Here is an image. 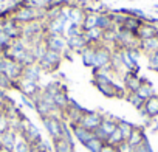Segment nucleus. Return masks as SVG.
I'll use <instances>...</instances> for the list:
<instances>
[{"instance_id": "obj_1", "label": "nucleus", "mask_w": 158, "mask_h": 152, "mask_svg": "<svg viewBox=\"0 0 158 152\" xmlns=\"http://www.w3.org/2000/svg\"><path fill=\"white\" fill-rule=\"evenodd\" d=\"M40 120H42V124H44L47 133L50 135L51 141H53V140H57V138H62L64 129H65L67 123H65L60 116L50 115V116H44V118H40Z\"/></svg>"}, {"instance_id": "obj_2", "label": "nucleus", "mask_w": 158, "mask_h": 152, "mask_svg": "<svg viewBox=\"0 0 158 152\" xmlns=\"http://www.w3.org/2000/svg\"><path fill=\"white\" fill-rule=\"evenodd\" d=\"M62 61H64L62 53H57V51H53V50H48L47 48L45 54L39 59L37 64L40 65L42 71H45V73H54L60 67Z\"/></svg>"}, {"instance_id": "obj_3", "label": "nucleus", "mask_w": 158, "mask_h": 152, "mask_svg": "<svg viewBox=\"0 0 158 152\" xmlns=\"http://www.w3.org/2000/svg\"><path fill=\"white\" fill-rule=\"evenodd\" d=\"M112 56H113V48L106 45V44H99L96 45V51H95V61H93V70H102L106 67H109L112 64Z\"/></svg>"}, {"instance_id": "obj_4", "label": "nucleus", "mask_w": 158, "mask_h": 152, "mask_svg": "<svg viewBox=\"0 0 158 152\" xmlns=\"http://www.w3.org/2000/svg\"><path fill=\"white\" fill-rule=\"evenodd\" d=\"M118 120L119 118H116L113 115H104V120H102L99 129L95 130V137L98 140H101L102 143H107L109 137L118 129Z\"/></svg>"}, {"instance_id": "obj_5", "label": "nucleus", "mask_w": 158, "mask_h": 152, "mask_svg": "<svg viewBox=\"0 0 158 152\" xmlns=\"http://www.w3.org/2000/svg\"><path fill=\"white\" fill-rule=\"evenodd\" d=\"M102 120H104V113L96 112V110H89V109H87L85 113L82 115L81 121H79V126H82L84 129H87V130H90V132L95 133V130L99 129Z\"/></svg>"}, {"instance_id": "obj_6", "label": "nucleus", "mask_w": 158, "mask_h": 152, "mask_svg": "<svg viewBox=\"0 0 158 152\" xmlns=\"http://www.w3.org/2000/svg\"><path fill=\"white\" fill-rule=\"evenodd\" d=\"M44 44L48 50H53V51H57V53H62V54L68 48L67 47V39L62 34H45L44 36Z\"/></svg>"}, {"instance_id": "obj_7", "label": "nucleus", "mask_w": 158, "mask_h": 152, "mask_svg": "<svg viewBox=\"0 0 158 152\" xmlns=\"http://www.w3.org/2000/svg\"><path fill=\"white\" fill-rule=\"evenodd\" d=\"M0 27H2V31L11 39V40H17L22 39V25H19L13 17L2 20L0 22Z\"/></svg>"}, {"instance_id": "obj_8", "label": "nucleus", "mask_w": 158, "mask_h": 152, "mask_svg": "<svg viewBox=\"0 0 158 152\" xmlns=\"http://www.w3.org/2000/svg\"><path fill=\"white\" fill-rule=\"evenodd\" d=\"M42 73H44V71H42L40 65L36 62V64H33V65L23 67V73H22V78H20V79L28 81V82H36V84H39Z\"/></svg>"}, {"instance_id": "obj_9", "label": "nucleus", "mask_w": 158, "mask_h": 152, "mask_svg": "<svg viewBox=\"0 0 158 152\" xmlns=\"http://www.w3.org/2000/svg\"><path fill=\"white\" fill-rule=\"evenodd\" d=\"M123 86L127 90V93H136V90L141 86V76L139 74H135L132 71H127L123 76Z\"/></svg>"}, {"instance_id": "obj_10", "label": "nucleus", "mask_w": 158, "mask_h": 152, "mask_svg": "<svg viewBox=\"0 0 158 152\" xmlns=\"http://www.w3.org/2000/svg\"><path fill=\"white\" fill-rule=\"evenodd\" d=\"M139 113L143 115L144 120H152V118L158 116V95L149 98L144 103V107H143V110H139Z\"/></svg>"}, {"instance_id": "obj_11", "label": "nucleus", "mask_w": 158, "mask_h": 152, "mask_svg": "<svg viewBox=\"0 0 158 152\" xmlns=\"http://www.w3.org/2000/svg\"><path fill=\"white\" fill-rule=\"evenodd\" d=\"M17 138H19V135L14 130H11V129L3 132V133H0V147L8 150V152H13L14 146L17 143Z\"/></svg>"}, {"instance_id": "obj_12", "label": "nucleus", "mask_w": 158, "mask_h": 152, "mask_svg": "<svg viewBox=\"0 0 158 152\" xmlns=\"http://www.w3.org/2000/svg\"><path fill=\"white\" fill-rule=\"evenodd\" d=\"M68 127L71 129L73 138H74L76 141H79L82 146H84L89 140H92V138L95 137V133H93V132H90V130L84 129L82 126H79V124H76V126H68Z\"/></svg>"}, {"instance_id": "obj_13", "label": "nucleus", "mask_w": 158, "mask_h": 152, "mask_svg": "<svg viewBox=\"0 0 158 152\" xmlns=\"http://www.w3.org/2000/svg\"><path fill=\"white\" fill-rule=\"evenodd\" d=\"M53 103H54V107L59 110V112H65L67 107H68V103H70V96H68V92H67V87L64 86L54 96H53Z\"/></svg>"}, {"instance_id": "obj_14", "label": "nucleus", "mask_w": 158, "mask_h": 152, "mask_svg": "<svg viewBox=\"0 0 158 152\" xmlns=\"http://www.w3.org/2000/svg\"><path fill=\"white\" fill-rule=\"evenodd\" d=\"M156 36H158V28L153 27L149 22H143L141 27L136 31V37L139 40H147V39H152V37H156Z\"/></svg>"}, {"instance_id": "obj_15", "label": "nucleus", "mask_w": 158, "mask_h": 152, "mask_svg": "<svg viewBox=\"0 0 158 152\" xmlns=\"http://www.w3.org/2000/svg\"><path fill=\"white\" fill-rule=\"evenodd\" d=\"M146 140H147V137H146L144 127H143V126H135V127H133V132L130 133V137H129V140H127V143L135 149V147L141 146Z\"/></svg>"}, {"instance_id": "obj_16", "label": "nucleus", "mask_w": 158, "mask_h": 152, "mask_svg": "<svg viewBox=\"0 0 158 152\" xmlns=\"http://www.w3.org/2000/svg\"><path fill=\"white\" fill-rule=\"evenodd\" d=\"M89 45V40L85 39V36L84 34H81V36H74V37H70V39H67V47H68V50H71L73 53H81L85 47Z\"/></svg>"}, {"instance_id": "obj_17", "label": "nucleus", "mask_w": 158, "mask_h": 152, "mask_svg": "<svg viewBox=\"0 0 158 152\" xmlns=\"http://www.w3.org/2000/svg\"><path fill=\"white\" fill-rule=\"evenodd\" d=\"M136 95H138L141 99L147 101L149 98L155 96L156 93H155V89H153V86L150 84V81H149V79L141 78V86H139V89L136 90Z\"/></svg>"}, {"instance_id": "obj_18", "label": "nucleus", "mask_w": 158, "mask_h": 152, "mask_svg": "<svg viewBox=\"0 0 158 152\" xmlns=\"http://www.w3.org/2000/svg\"><path fill=\"white\" fill-rule=\"evenodd\" d=\"M95 51H96V45H92L89 44L81 53H79V56H81L82 59V64L89 68H93V61H95Z\"/></svg>"}, {"instance_id": "obj_19", "label": "nucleus", "mask_w": 158, "mask_h": 152, "mask_svg": "<svg viewBox=\"0 0 158 152\" xmlns=\"http://www.w3.org/2000/svg\"><path fill=\"white\" fill-rule=\"evenodd\" d=\"M139 51L146 56L158 53V36L152 37V39H147V40H141L139 42Z\"/></svg>"}, {"instance_id": "obj_20", "label": "nucleus", "mask_w": 158, "mask_h": 152, "mask_svg": "<svg viewBox=\"0 0 158 152\" xmlns=\"http://www.w3.org/2000/svg\"><path fill=\"white\" fill-rule=\"evenodd\" d=\"M84 36L89 40V44H92V45H99L104 40V31L99 30V28H92V30L85 31Z\"/></svg>"}, {"instance_id": "obj_21", "label": "nucleus", "mask_w": 158, "mask_h": 152, "mask_svg": "<svg viewBox=\"0 0 158 152\" xmlns=\"http://www.w3.org/2000/svg\"><path fill=\"white\" fill-rule=\"evenodd\" d=\"M141 23H143V22H141L139 19H136V17H133V16H127L126 20H124L123 25H121V30L136 34V31H138V28L141 27Z\"/></svg>"}, {"instance_id": "obj_22", "label": "nucleus", "mask_w": 158, "mask_h": 152, "mask_svg": "<svg viewBox=\"0 0 158 152\" xmlns=\"http://www.w3.org/2000/svg\"><path fill=\"white\" fill-rule=\"evenodd\" d=\"M115 25L109 16V13H102V14H96V27L95 28H99L102 31H107V30H112Z\"/></svg>"}, {"instance_id": "obj_23", "label": "nucleus", "mask_w": 158, "mask_h": 152, "mask_svg": "<svg viewBox=\"0 0 158 152\" xmlns=\"http://www.w3.org/2000/svg\"><path fill=\"white\" fill-rule=\"evenodd\" d=\"M51 144H53V150H54V152H76V150H74V144L65 141L64 138L53 140Z\"/></svg>"}, {"instance_id": "obj_24", "label": "nucleus", "mask_w": 158, "mask_h": 152, "mask_svg": "<svg viewBox=\"0 0 158 152\" xmlns=\"http://www.w3.org/2000/svg\"><path fill=\"white\" fill-rule=\"evenodd\" d=\"M84 17H85V11H84L82 8H73V6H70V10H68V19H70V23L82 25Z\"/></svg>"}, {"instance_id": "obj_25", "label": "nucleus", "mask_w": 158, "mask_h": 152, "mask_svg": "<svg viewBox=\"0 0 158 152\" xmlns=\"http://www.w3.org/2000/svg\"><path fill=\"white\" fill-rule=\"evenodd\" d=\"M133 127H135V124H132L130 121H127V120H118V130L121 132V135H123V138H124V141H127L129 140V137H130V133L133 132Z\"/></svg>"}, {"instance_id": "obj_26", "label": "nucleus", "mask_w": 158, "mask_h": 152, "mask_svg": "<svg viewBox=\"0 0 158 152\" xmlns=\"http://www.w3.org/2000/svg\"><path fill=\"white\" fill-rule=\"evenodd\" d=\"M84 34V30L81 25H77V23H68L67 30H65V39H70V37H74V36H81Z\"/></svg>"}, {"instance_id": "obj_27", "label": "nucleus", "mask_w": 158, "mask_h": 152, "mask_svg": "<svg viewBox=\"0 0 158 152\" xmlns=\"http://www.w3.org/2000/svg\"><path fill=\"white\" fill-rule=\"evenodd\" d=\"M104 144H106V143H102L101 140H98L96 137H93L92 140H89V141L84 144V147H85L89 152H101V149H102Z\"/></svg>"}, {"instance_id": "obj_28", "label": "nucleus", "mask_w": 158, "mask_h": 152, "mask_svg": "<svg viewBox=\"0 0 158 152\" xmlns=\"http://www.w3.org/2000/svg\"><path fill=\"white\" fill-rule=\"evenodd\" d=\"M81 27H82L84 33L89 31V30H92V28H95V27H96V14L85 13V17H84V22H82Z\"/></svg>"}, {"instance_id": "obj_29", "label": "nucleus", "mask_w": 158, "mask_h": 152, "mask_svg": "<svg viewBox=\"0 0 158 152\" xmlns=\"http://www.w3.org/2000/svg\"><path fill=\"white\" fill-rule=\"evenodd\" d=\"M126 99H127V101L130 103V106H133V107H135L138 112H139V110H143V107H144V103H146V101H144V99H141V98H139L136 93H129Z\"/></svg>"}, {"instance_id": "obj_30", "label": "nucleus", "mask_w": 158, "mask_h": 152, "mask_svg": "<svg viewBox=\"0 0 158 152\" xmlns=\"http://www.w3.org/2000/svg\"><path fill=\"white\" fill-rule=\"evenodd\" d=\"M53 0H27V5L36 10H47Z\"/></svg>"}, {"instance_id": "obj_31", "label": "nucleus", "mask_w": 158, "mask_h": 152, "mask_svg": "<svg viewBox=\"0 0 158 152\" xmlns=\"http://www.w3.org/2000/svg\"><path fill=\"white\" fill-rule=\"evenodd\" d=\"M13 152H31V144L28 141H25L22 137H19Z\"/></svg>"}, {"instance_id": "obj_32", "label": "nucleus", "mask_w": 158, "mask_h": 152, "mask_svg": "<svg viewBox=\"0 0 158 152\" xmlns=\"http://www.w3.org/2000/svg\"><path fill=\"white\" fill-rule=\"evenodd\" d=\"M124 141V138H123V135H121V132L116 129L110 137H109V140H107V144H110V146H113V147H116V146H119L121 143Z\"/></svg>"}, {"instance_id": "obj_33", "label": "nucleus", "mask_w": 158, "mask_h": 152, "mask_svg": "<svg viewBox=\"0 0 158 152\" xmlns=\"http://www.w3.org/2000/svg\"><path fill=\"white\" fill-rule=\"evenodd\" d=\"M11 39L2 31V28H0V53H3V51H6L8 48H10V45H11Z\"/></svg>"}, {"instance_id": "obj_34", "label": "nucleus", "mask_w": 158, "mask_h": 152, "mask_svg": "<svg viewBox=\"0 0 158 152\" xmlns=\"http://www.w3.org/2000/svg\"><path fill=\"white\" fill-rule=\"evenodd\" d=\"M13 82H14V81H11L6 74L0 73V89H2V90H5V92L13 90Z\"/></svg>"}, {"instance_id": "obj_35", "label": "nucleus", "mask_w": 158, "mask_h": 152, "mask_svg": "<svg viewBox=\"0 0 158 152\" xmlns=\"http://www.w3.org/2000/svg\"><path fill=\"white\" fill-rule=\"evenodd\" d=\"M147 67L152 71L158 73V53H153V54H149L147 56Z\"/></svg>"}, {"instance_id": "obj_36", "label": "nucleus", "mask_w": 158, "mask_h": 152, "mask_svg": "<svg viewBox=\"0 0 158 152\" xmlns=\"http://www.w3.org/2000/svg\"><path fill=\"white\" fill-rule=\"evenodd\" d=\"M10 129H11V121H10V118H8L5 113L0 112V133H3V132H6V130H10Z\"/></svg>"}, {"instance_id": "obj_37", "label": "nucleus", "mask_w": 158, "mask_h": 152, "mask_svg": "<svg viewBox=\"0 0 158 152\" xmlns=\"http://www.w3.org/2000/svg\"><path fill=\"white\" fill-rule=\"evenodd\" d=\"M133 152H153V149H152V146H150L149 140H146L141 146L135 147V149H133Z\"/></svg>"}, {"instance_id": "obj_38", "label": "nucleus", "mask_w": 158, "mask_h": 152, "mask_svg": "<svg viewBox=\"0 0 158 152\" xmlns=\"http://www.w3.org/2000/svg\"><path fill=\"white\" fill-rule=\"evenodd\" d=\"M116 152H133V147L127 141H123L119 146H116Z\"/></svg>"}, {"instance_id": "obj_39", "label": "nucleus", "mask_w": 158, "mask_h": 152, "mask_svg": "<svg viewBox=\"0 0 158 152\" xmlns=\"http://www.w3.org/2000/svg\"><path fill=\"white\" fill-rule=\"evenodd\" d=\"M20 101H22V104H23L25 107H28V109L34 110V101H33V99H30V98H27V96L20 95Z\"/></svg>"}, {"instance_id": "obj_40", "label": "nucleus", "mask_w": 158, "mask_h": 152, "mask_svg": "<svg viewBox=\"0 0 158 152\" xmlns=\"http://www.w3.org/2000/svg\"><path fill=\"white\" fill-rule=\"evenodd\" d=\"M101 152H116V147H113V146H110V144H104L102 146V149H101Z\"/></svg>"}, {"instance_id": "obj_41", "label": "nucleus", "mask_w": 158, "mask_h": 152, "mask_svg": "<svg viewBox=\"0 0 158 152\" xmlns=\"http://www.w3.org/2000/svg\"><path fill=\"white\" fill-rule=\"evenodd\" d=\"M0 150H2V147H0Z\"/></svg>"}]
</instances>
